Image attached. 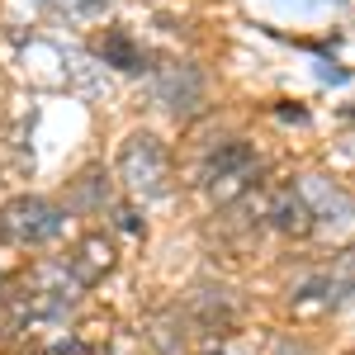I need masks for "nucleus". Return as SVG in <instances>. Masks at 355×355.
Masks as SVG:
<instances>
[{
	"instance_id": "1",
	"label": "nucleus",
	"mask_w": 355,
	"mask_h": 355,
	"mask_svg": "<svg viewBox=\"0 0 355 355\" xmlns=\"http://www.w3.org/2000/svg\"><path fill=\"white\" fill-rule=\"evenodd\" d=\"M119 180L137 194V199H166L171 190V157L152 133H133L119 147Z\"/></svg>"
},
{
	"instance_id": "2",
	"label": "nucleus",
	"mask_w": 355,
	"mask_h": 355,
	"mask_svg": "<svg viewBox=\"0 0 355 355\" xmlns=\"http://www.w3.org/2000/svg\"><path fill=\"white\" fill-rule=\"evenodd\" d=\"M62 227H67V214L57 209L53 199H43V194H19V199H10V204L0 209V232H5L10 242H19V246L53 242Z\"/></svg>"
},
{
	"instance_id": "3",
	"label": "nucleus",
	"mask_w": 355,
	"mask_h": 355,
	"mask_svg": "<svg viewBox=\"0 0 355 355\" xmlns=\"http://www.w3.org/2000/svg\"><path fill=\"white\" fill-rule=\"evenodd\" d=\"M76 308V294H71V284L53 270H38L33 275V284H28L24 294H19V308H15V327H28V322H67V313Z\"/></svg>"
},
{
	"instance_id": "4",
	"label": "nucleus",
	"mask_w": 355,
	"mask_h": 355,
	"mask_svg": "<svg viewBox=\"0 0 355 355\" xmlns=\"http://www.w3.org/2000/svg\"><path fill=\"white\" fill-rule=\"evenodd\" d=\"M152 95H157V105L171 114H190L199 105V95H204V81H199V71L185 67V62H171L162 67L157 76H152Z\"/></svg>"
},
{
	"instance_id": "5",
	"label": "nucleus",
	"mask_w": 355,
	"mask_h": 355,
	"mask_svg": "<svg viewBox=\"0 0 355 355\" xmlns=\"http://www.w3.org/2000/svg\"><path fill=\"white\" fill-rule=\"evenodd\" d=\"M299 199L308 204L313 218H327V223H336V227L351 223V199L336 190L331 180H322V175H308V180L299 185Z\"/></svg>"
},
{
	"instance_id": "6",
	"label": "nucleus",
	"mask_w": 355,
	"mask_h": 355,
	"mask_svg": "<svg viewBox=\"0 0 355 355\" xmlns=\"http://www.w3.org/2000/svg\"><path fill=\"white\" fill-rule=\"evenodd\" d=\"M114 270V246L105 237H85L76 246V261H71V275H76V284H95V279H105Z\"/></svg>"
},
{
	"instance_id": "7",
	"label": "nucleus",
	"mask_w": 355,
	"mask_h": 355,
	"mask_svg": "<svg viewBox=\"0 0 355 355\" xmlns=\"http://www.w3.org/2000/svg\"><path fill=\"white\" fill-rule=\"evenodd\" d=\"M242 166H251V147H246V142H223V147H214V152L204 157L199 180H204V185H218L227 175H242Z\"/></svg>"
},
{
	"instance_id": "8",
	"label": "nucleus",
	"mask_w": 355,
	"mask_h": 355,
	"mask_svg": "<svg viewBox=\"0 0 355 355\" xmlns=\"http://www.w3.org/2000/svg\"><path fill=\"white\" fill-rule=\"evenodd\" d=\"M270 223L279 227V232H289V237H303V232H313V214H308V204L299 199V190L275 194V204H270Z\"/></svg>"
},
{
	"instance_id": "9",
	"label": "nucleus",
	"mask_w": 355,
	"mask_h": 355,
	"mask_svg": "<svg viewBox=\"0 0 355 355\" xmlns=\"http://www.w3.org/2000/svg\"><path fill=\"white\" fill-rule=\"evenodd\" d=\"M100 57L110 62L114 71H142V67H147L142 48H137V43H128L123 33H110V38H105V48H100Z\"/></svg>"
},
{
	"instance_id": "10",
	"label": "nucleus",
	"mask_w": 355,
	"mask_h": 355,
	"mask_svg": "<svg viewBox=\"0 0 355 355\" xmlns=\"http://www.w3.org/2000/svg\"><path fill=\"white\" fill-rule=\"evenodd\" d=\"M48 10H57V15H67V19H85V15H100L110 0H43Z\"/></svg>"
},
{
	"instance_id": "11",
	"label": "nucleus",
	"mask_w": 355,
	"mask_h": 355,
	"mask_svg": "<svg viewBox=\"0 0 355 355\" xmlns=\"http://www.w3.org/2000/svg\"><path fill=\"white\" fill-rule=\"evenodd\" d=\"M76 199L81 204H105V175L100 171H85L81 180H76Z\"/></svg>"
},
{
	"instance_id": "12",
	"label": "nucleus",
	"mask_w": 355,
	"mask_h": 355,
	"mask_svg": "<svg viewBox=\"0 0 355 355\" xmlns=\"http://www.w3.org/2000/svg\"><path fill=\"white\" fill-rule=\"evenodd\" d=\"M114 223H119V232H133V237L142 232V223H137L133 209H119V214H114Z\"/></svg>"
},
{
	"instance_id": "13",
	"label": "nucleus",
	"mask_w": 355,
	"mask_h": 355,
	"mask_svg": "<svg viewBox=\"0 0 355 355\" xmlns=\"http://www.w3.org/2000/svg\"><path fill=\"white\" fill-rule=\"evenodd\" d=\"M270 355H308V351H303L299 341H275V346H270Z\"/></svg>"
},
{
	"instance_id": "14",
	"label": "nucleus",
	"mask_w": 355,
	"mask_h": 355,
	"mask_svg": "<svg viewBox=\"0 0 355 355\" xmlns=\"http://www.w3.org/2000/svg\"><path fill=\"white\" fill-rule=\"evenodd\" d=\"M204 355H223V351H204Z\"/></svg>"
}]
</instances>
